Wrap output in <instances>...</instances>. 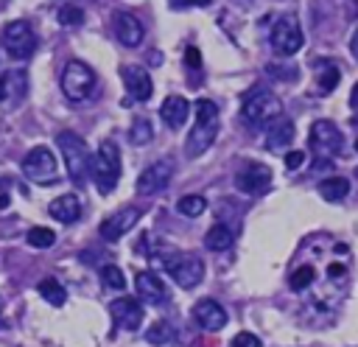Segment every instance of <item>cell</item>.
Segmentation results:
<instances>
[{
	"label": "cell",
	"instance_id": "1",
	"mask_svg": "<svg viewBox=\"0 0 358 347\" xmlns=\"http://www.w3.org/2000/svg\"><path fill=\"white\" fill-rule=\"evenodd\" d=\"M215 134H218V106H215L213 101H207V98H199V101H196V126H193L190 134H187L185 154H187L190 160L201 157V154L213 146Z\"/></svg>",
	"mask_w": 358,
	"mask_h": 347
},
{
	"label": "cell",
	"instance_id": "2",
	"mask_svg": "<svg viewBox=\"0 0 358 347\" xmlns=\"http://www.w3.org/2000/svg\"><path fill=\"white\" fill-rule=\"evenodd\" d=\"M56 146H59V151H62L67 176H70L76 185H84L87 176H90V162H92L87 143H84L78 134H73V132H59V134H56Z\"/></svg>",
	"mask_w": 358,
	"mask_h": 347
},
{
	"label": "cell",
	"instance_id": "3",
	"mask_svg": "<svg viewBox=\"0 0 358 347\" xmlns=\"http://www.w3.org/2000/svg\"><path fill=\"white\" fill-rule=\"evenodd\" d=\"M90 171H92L98 193L106 196V193H112L117 187V179H120V148H117L115 140H103L98 146V154L92 157Z\"/></svg>",
	"mask_w": 358,
	"mask_h": 347
},
{
	"label": "cell",
	"instance_id": "4",
	"mask_svg": "<svg viewBox=\"0 0 358 347\" xmlns=\"http://www.w3.org/2000/svg\"><path fill=\"white\" fill-rule=\"evenodd\" d=\"M282 115V104L280 98L271 92V90H263V87H255L243 104H241V118L249 123V126H268L271 120H277Z\"/></svg>",
	"mask_w": 358,
	"mask_h": 347
},
{
	"label": "cell",
	"instance_id": "5",
	"mask_svg": "<svg viewBox=\"0 0 358 347\" xmlns=\"http://www.w3.org/2000/svg\"><path fill=\"white\" fill-rule=\"evenodd\" d=\"M62 92L73 104L87 101L95 92V73H92V67L78 62V59L67 62L64 70H62Z\"/></svg>",
	"mask_w": 358,
	"mask_h": 347
},
{
	"label": "cell",
	"instance_id": "6",
	"mask_svg": "<svg viewBox=\"0 0 358 347\" xmlns=\"http://www.w3.org/2000/svg\"><path fill=\"white\" fill-rule=\"evenodd\" d=\"M22 174L25 179H31L34 185H53L59 182V165L56 157L48 146H34L25 157H22Z\"/></svg>",
	"mask_w": 358,
	"mask_h": 347
},
{
	"label": "cell",
	"instance_id": "7",
	"mask_svg": "<svg viewBox=\"0 0 358 347\" xmlns=\"http://www.w3.org/2000/svg\"><path fill=\"white\" fill-rule=\"evenodd\" d=\"M3 48L8 53V59L14 62H25L28 56H34L36 50V34L25 20H14L3 28Z\"/></svg>",
	"mask_w": 358,
	"mask_h": 347
},
{
	"label": "cell",
	"instance_id": "8",
	"mask_svg": "<svg viewBox=\"0 0 358 347\" xmlns=\"http://www.w3.org/2000/svg\"><path fill=\"white\" fill-rule=\"evenodd\" d=\"M308 146H310V151H313L316 157H322V160L327 162V160H333V157L341 154L344 137H341V132H338V126H336L333 120H316V123L310 126Z\"/></svg>",
	"mask_w": 358,
	"mask_h": 347
},
{
	"label": "cell",
	"instance_id": "9",
	"mask_svg": "<svg viewBox=\"0 0 358 347\" xmlns=\"http://www.w3.org/2000/svg\"><path fill=\"white\" fill-rule=\"evenodd\" d=\"M165 271L171 274V280H173L176 285L193 288V285H199L201 277H204V263H201V257H196V255H190V252H179V255H171V257L165 260Z\"/></svg>",
	"mask_w": 358,
	"mask_h": 347
},
{
	"label": "cell",
	"instance_id": "10",
	"mask_svg": "<svg viewBox=\"0 0 358 347\" xmlns=\"http://www.w3.org/2000/svg\"><path fill=\"white\" fill-rule=\"evenodd\" d=\"M271 48L277 56H294L302 48V28L296 22V17H280L271 25Z\"/></svg>",
	"mask_w": 358,
	"mask_h": 347
},
{
	"label": "cell",
	"instance_id": "11",
	"mask_svg": "<svg viewBox=\"0 0 358 347\" xmlns=\"http://www.w3.org/2000/svg\"><path fill=\"white\" fill-rule=\"evenodd\" d=\"M173 160L171 157H162V160H157V162H151L143 174H140V179H137V193H143V196H151V193H159V190H165L168 187V182L173 179Z\"/></svg>",
	"mask_w": 358,
	"mask_h": 347
},
{
	"label": "cell",
	"instance_id": "12",
	"mask_svg": "<svg viewBox=\"0 0 358 347\" xmlns=\"http://www.w3.org/2000/svg\"><path fill=\"white\" fill-rule=\"evenodd\" d=\"M271 185V171L268 165H260V162H246L243 168H238L235 174V187L246 196H263Z\"/></svg>",
	"mask_w": 358,
	"mask_h": 347
},
{
	"label": "cell",
	"instance_id": "13",
	"mask_svg": "<svg viewBox=\"0 0 358 347\" xmlns=\"http://www.w3.org/2000/svg\"><path fill=\"white\" fill-rule=\"evenodd\" d=\"M137 221H140V210H137V207H123V210H117V213H112L109 218L101 221V238H103V241H117V238H123Z\"/></svg>",
	"mask_w": 358,
	"mask_h": 347
},
{
	"label": "cell",
	"instance_id": "14",
	"mask_svg": "<svg viewBox=\"0 0 358 347\" xmlns=\"http://www.w3.org/2000/svg\"><path fill=\"white\" fill-rule=\"evenodd\" d=\"M120 78H123V84H126V90L134 101H148L151 98L154 84H151V76H148L145 67L126 64V67H120Z\"/></svg>",
	"mask_w": 358,
	"mask_h": 347
},
{
	"label": "cell",
	"instance_id": "15",
	"mask_svg": "<svg viewBox=\"0 0 358 347\" xmlns=\"http://www.w3.org/2000/svg\"><path fill=\"white\" fill-rule=\"evenodd\" d=\"M112 22H115V36H117L120 45H126V48H137V45L143 42L145 28H143V22H140L134 14H129V11H117V14L112 17Z\"/></svg>",
	"mask_w": 358,
	"mask_h": 347
},
{
	"label": "cell",
	"instance_id": "16",
	"mask_svg": "<svg viewBox=\"0 0 358 347\" xmlns=\"http://www.w3.org/2000/svg\"><path fill=\"white\" fill-rule=\"evenodd\" d=\"M193 319H196V325L201 327V330H210V333H215V330H221L224 325H227V311L215 302V299H199L196 305H193Z\"/></svg>",
	"mask_w": 358,
	"mask_h": 347
},
{
	"label": "cell",
	"instance_id": "17",
	"mask_svg": "<svg viewBox=\"0 0 358 347\" xmlns=\"http://www.w3.org/2000/svg\"><path fill=\"white\" fill-rule=\"evenodd\" d=\"M109 313H112V319H115L123 330H137V327L143 325V308H140V302L131 299V297L115 299V302L109 305Z\"/></svg>",
	"mask_w": 358,
	"mask_h": 347
},
{
	"label": "cell",
	"instance_id": "18",
	"mask_svg": "<svg viewBox=\"0 0 358 347\" xmlns=\"http://www.w3.org/2000/svg\"><path fill=\"white\" fill-rule=\"evenodd\" d=\"M28 92V76L25 70H8L0 78V104L3 106H17Z\"/></svg>",
	"mask_w": 358,
	"mask_h": 347
},
{
	"label": "cell",
	"instance_id": "19",
	"mask_svg": "<svg viewBox=\"0 0 358 347\" xmlns=\"http://www.w3.org/2000/svg\"><path fill=\"white\" fill-rule=\"evenodd\" d=\"M134 285H137V294L143 302L148 305H162L168 299V291H165V283L154 274V271H140L134 277Z\"/></svg>",
	"mask_w": 358,
	"mask_h": 347
},
{
	"label": "cell",
	"instance_id": "20",
	"mask_svg": "<svg viewBox=\"0 0 358 347\" xmlns=\"http://www.w3.org/2000/svg\"><path fill=\"white\" fill-rule=\"evenodd\" d=\"M187 112H190V104L182 95H168L159 106V118L165 120L168 129H182L187 120Z\"/></svg>",
	"mask_w": 358,
	"mask_h": 347
},
{
	"label": "cell",
	"instance_id": "21",
	"mask_svg": "<svg viewBox=\"0 0 358 347\" xmlns=\"http://www.w3.org/2000/svg\"><path fill=\"white\" fill-rule=\"evenodd\" d=\"M313 73H316V92H319V95H330V92L336 90L338 78H341L338 64L330 62V59H319L316 67H313Z\"/></svg>",
	"mask_w": 358,
	"mask_h": 347
},
{
	"label": "cell",
	"instance_id": "22",
	"mask_svg": "<svg viewBox=\"0 0 358 347\" xmlns=\"http://www.w3.org/2000/svg\"><path fill=\"white\" fill-rule=\"evenodd\" d=\"M48 213H50L56 221H62V224H73V221H78V215H81V201H78L73 193H64V196H59V199L50 201Z\"/></svg>",
	"mask_w": 358,
	"mask_h": 347
},
{
	"label": "cell",
	"instance_id": "23",
	"mask_svg": "<svg viewBox=\"0 0 358 347\" xmlns=\"http://www.w3.org/2000/svg\"><path fill=\"white\" fill-rule=\"evenodd\" d=\"M291 140H294V123H291V120H285V118L280 115L277 120H271V123H268V132H266L263 146H266V148H271V151H277V148L288 146Z\"/></svg>",
	"mask_w": 358,
	"mask_h": 347
},
{
	"label": "cell",
	"instance_id": "24",
	"mask_svg": "<svg viewBox=\"0 0 358 347\" xmlns=\"http://www.w3.org/2000/svg\"><path fill=\"white\" fill-rule=\"evenodd\" d=\"M319 193H322L324 201H341V199H347V193H350V182H347L344 176L322 179V182H319Z\"/></svg>",
	"mask_w": 358,
	"mask_h": 347
},
{
	"label": "cell",
	"instance_id": "25",
	"mask_svg": "<svg viewBox=\"0 0 358 347\" xmlns=\"http://www.w3.org/2000/svg\"><path fill=\"white\" fill-rule=\"evenodd\" d=\"M204 246H207L210 252H224V249H229V246H232V232H229V227H227V224H213V227L207 229V235H204Z\"/></svg>",
	"mask_w": 358,
	"mask_h": 347
},
{
	"label": "cell",
	"instance_id": "26",
	"mask_svg": "<svg viewBox=\"0 0 358 347\" xmlns=\"http://www.w3.org/2000/svg\"><path fill=\"white\" fill-rule=\"evenodd\" d=\"M36 291H39L42 299H48L50 305H64V299H67V294H64V288H62V283H59L56 277H45V280H39Z\"/></svg>",
	"mask_w": 358,
	"mask_h": 347
},
{
	"label": "cell",
	"instance_id": "27",
	"mask_svg": "<svg viewBox=\"0 0 358 347\" xmlns=\"http://www.w3.org/2000/svg\"><path fill=\"white\" fill-rule=\"evenodd\" d=\"M176 210H179L182 215H187V218H196V215H201V213L207 210V199L199 196V193H187V196H182V199L176 201Z\"/></svg>",
	"mask_w": 358,
	"mask_h": 347
},
{
	"label": "cell",
	"instance_id": "28",
	"mask_svg": "<svg viewBox=\"0 0 358 347\" xmlns=\"http://www.w3.org/2000/svg\"><path fill=\"white\" fill-rule=\"evenodd\" d=\"M151 137H154L151 123H148L145 118H137V120L131 123V129H129V140H131L134 146H145V143H151Z\"/></svg>",
	"mask_w": 358,
	"mask_h": 347
},
{
	"label": "cell",
	"instance_id": "29",
	"mask_svg": "<svg viewBox=\"0 0 358 347\" xmlns=\"http://www.w3.org/2000/svg\"><path fill=\"white\" fill-rule=\"evenodd\" d=\"M25 241H28L34 249H48V246H53L56 235H53V229H48V227H34V229H28Z\"/></svg>",
	"mask_w": 358,
	"mask_h": 347
},
{
	"label": "cell",
	"instance_id": "30",
	"mask_svg": "<svg viewBox=\"0 0 358 347\" xmlns=\"http://www.w3.org/2000/svg\"><path fill=\"white\" fill-rule=\"evenodd\" d=\"M171 336H173V327L168 325V322H157V325H151L148 330H145V341L148 344H168L171 341Z\"/></svg>",
	"mask_w": 358,
	"mask_h": 347
},
{
	"label": "cell",
	"instance_id": "31",
	"mask_svg": "<svg viewBox=\"0 0 358 347\" xmlns=\"http://www.w3.org/2000/svg\"><path fill=\"white\" fill-rule=\"evenodd\" d=\"M101 283H103L106 288H115V291L126 288V277H123V271H120L117 266H112V263L101 269Z\"/></svg>",
	"mask_w": 358,
	"mask_h": 347
},
{
	"label": "cell",
	"instance_id": "32",
	"mask_svg": "<svg viewBox=\"0 0 358 347\" xmlns=\"http://www.w3.org/2000/svg\"><path fill=\"white\" fill-rule=\"evenodd\" d=\"M59 22L62 25H81L84 22V11L78 6H73V3H67V6L59 8Z\"/></svg>",
	"mask_w": 358,
	"mask_h": 347
},
{
	"label": "cell",
	"instance_id": "33",
	"mask_svg": "<svg viewBox=\"0 0 358 347\" xmlns=\"http://www.w3.org/2000/svg\"><path fill=\"white\" fill-rule=\"evenodd\" d=\"M313 283V269L310 266H299L294 274H291V288L294 291H302V288H308Z\"/></svg>",
	"mask_w": 358,
	"mask_h": 347
},
{
	"label": "cell",
	"instance_id": "34",
	"mask_svg": "<svg viewBox=\"0 0 358 347\" xmlns=\"http://www.w3.org/2000/svg\"><path fill=\"white\" fill-rule=\"evenodd\" d=\"M229 347H263V344H260V339L255 333H238Z\"/></svg>",
	"mask_w": 358,
	"mask_h": 347
},
{
	"label": "cell",
	"instance_id": "35",
	"mask_svg": "<svg viewBox=\"0 0 358 347\" xmlns=\"http://www.w3.org/2000/svg\"><path fill=\"white\" fill-rule=\"evenodd\" d=\"M213 0H171V8H207Z\"/></svg>",
	"mask_w": 358,
	"mask_h": 347
},
{
	"label": "cell",
	"instance_id": "36",
	"mask_svg": "<svg viewBox=\"0 0 358 347\" xmlns=\"http://www.w3.org/2000/svg\"><path fill=\"white\" fill-rule=\"evenodd\" d=\"M302 162H305V154H302V151H288V154H285V168H288V171H296Z\"/></svg>",
	"mask_w": 358,
	"mask_h": 347
},
{
	"label": "cell",
	"instance_id": "37",
	"mask_svg": "<svg viewBox=\"0 0 358 347\" xmlns=\"http://www.w3.org/2000/svg\"><path fill=\"white\" fill-rule=\"evenodd\" d=\"M185 62H187V67H190V70H199V67H201V56H199V50H196V48H187Z\"/></svg>",
	"mask_w": 358,
	"mask_h": 347
},
{
	"label": "cell",
	"instance_id": "38",
	"mask_svg": "<svg viewBox=\"0 0 358 347\" xmlns=\"http://www.w3.org/2000/svg\"><path fill=\"white\" fill-rule=\"evenodd\" d=\"M350 50H352V56L358 59V31L352 34V39H350Z\"/></svg>",
	"mask_w": 358,
	"mask_h": 347
},
{
	"label": "cell",
	"instance_id": "39",
	"mask_svg": "<svg viewBox=\"0 0 358 347\" xmlns=\"http://www.w3.org/2000/svg\"><path fill=\"white\" fill-rule=\"evenodd\" d=\"M350 106H355L358 109V84L352 87V92H350Z\"/></svg>",
	"mask_w": 358,
	"mask_h": 347
},
{
	"label": "cell",
	"instance_id": "40",
	"mask_svg": "<svg viewBox=\"0 0 358 347\" xmlns=\"http://www.w3.org/2000/svg\"><path fill=\"white\" fill-rule=\"evenodd\" d=\"M6 204H8V196H6V193H0V210H3Z\"/></svg>",
	"mask_w": 358,
	"mask_h": 347
},
{
	"label": "cell",
	"instance_id": "41",
	"mask_svg": "<svg viewBox=\"0 0 358 347\" xmlns=\"http://www.w3.org/2000/svg\"><path fill=\"white\" fill-rule=\"evenodd\" d=\"M352 126H358V115H355V118H352Z\"/></svg>",
	"mask_w": 358,
	"mask_h": 347
},
{
	"label": "cell",
	"instance_id": "42",
	"mask_svg": "<svg viewBox=\"0 0 358 347\" xmlns=\"http://www.w3.org/2000/svg\"><path fill=\"white\" fill-rule=\"evenodd\" d=\"M355 148H358V143H355Z\"/></svg>",
	"mask_w": 358,
	"mask_h": 347
}]
</instances>
